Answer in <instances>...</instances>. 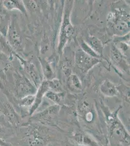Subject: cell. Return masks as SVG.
<instances>
[{
	"mask_svg": "<svg viewBox=\"0 0 130 146\" xmlns=\"http://www.w3.org/2000/svg\"><path fill=\"white\" fill-rule=\"evenodd\" d=\"M2 128H1V127L0 126V134L2 132Z\"/></svg>",
	"mask_w": 130,
	"mask_h": 146,
	"instance_id": "5bb4252c",
	"label": "cell"
},
{
	"mask_svg": "<svg viewBox=\"0 0 130 146\" xmlns=\"http://www.w3.org/2000/svg\"><path fill=\"white\" fill-rule=\"evenodd\" d=\"M0 52L8 56H15L16 52L10 46L6 37L0 33Z\"/></svg>",
	"mask_w": 130,
	"mask_h": 146,
	"instance_id": "8992f818",
	"label": "cell"
},
{
	"mask_svg": "<svg viewBox=\"0 0 130 146\" xmlns=\"http://www.w3.org/2000/svg\"><path fill=\"white\" fill-rule=\"evenodd\" d=\"M15 17H11L6 38L14 51L18 49L22 42V38Z\"/></svg>",
	"mask_w": 130,
	"mask_h": 146,
	"instance_id": "7a4b0ae2",
	"label": "cell"
},
{
	"mask_svg": "<svg viewBox=\"0 0 130 146\" xmlns=\"http://www.w3.org/2000/svg\"><path fill=\"white\" fill-rule=\"evenodd\" d=\"M117 112L109 113L107 116L106 122L109 134L111 139L122 144L129 145L130 136L125 127L117 117Z\"/></svg>",
	"mask_w": 130,
	"mask_h": 146,
	"instance_id": "6da1fadb",
	"label": "cell"
},
{
	"mask_svg": "<svg viewBox=\"0 0 130 146\" xmlns=\"http://www.w3.org/2000/svg\"><path fill=\"white\" fill-rule=\"evenodd\" d=\"M11 17L7 14H2L0 13V33L3 36H7Z\"/></svg>",
	"mask_w": 130,
	"mask_h": 146,
	"instance_id": "52a82bcc",
	"label": "cell"
},
{
	"mask_svg": "<svg viewBox=\"0 0 130 146\" xmlns=\"http://www.w3.org/2000/svg\"><path fill=\"white\" fill-rule=\"evenodd\" d=\"M101 91L107 96H114L116 95L117 91L115 87L110 82H106L101 86Z\"/></svg>",
	"mask_w": 130,
	"mask_h": 146,
	"instance_id": "ba28073f",
	"label": "cell"
},
{
	"mask_svg": "<svg viewBox=\"0 0 130 146\" xmlns=\"http://www.w3.org/2000/svg\"><path fill=\"white\" fill-rule=\"evenodd\" d=\"M0 146H10V145L7 143V142L0 136Z\"/></svg>",
	"mask_w": 130,
	"mask_h": 146,
	"instance_id": "7c38bea8",
	"label": "cell"
},
{
	"mask_svg": "<svg viewBox=\"0 0 130 146\" xmlns=\"http://www.w3.org/2000/svg\"><path fill=\"white\" fill-rule=\"evenodd\" d=\"M46 96L48 98H49V100L53 101L55 103H58L61 101L62 95L50 92L47 94Z\"/></svg>",
	"mask_w": 130,
	"mask_h": 146,
	"instance_id": "30bf717a",
	"label": "cell"
},
{
	"mask_svg": "<svg viewBox=\"0 0 130 146\" xmlns=\"http://www.w3.org/2000/svg\"><path fill=\"white\" fill-rule=\"evenodd\" d=\"M2 5L3 7L9 11L13 10H18L24 13L26 11L24 4L22 1L5 0L3 1Z\"/></svg>",
	"mask_w": 130,
	"mask_h": 146,
	"instance_id": "5b68a950",
	"label": "cell"
},
{
	"mask_svg": "<svg viewBox=\"0 0 130 146\" xmlns=\"http://www.w3.org/2000/svg\"><path fill=\"white\" fill-rule=\"evenodd\" d=\"M35 100V96L29 95L20 99L18 104L22 108H31Z\"/></svg>",
	"mask_w": 130,
	"mask_h": 146,
	"instance_id": "9c48e42d",
	"label": "cell"
},
{
	"mask_svg": "<svg viewBox=\"0 0 130 146\" xmlns=\"http://www.w3.org/2000/svg\"><path fill=\"white\" fill-rule=\"evenodd\" d=\"M49 87V84L47 82H44L42 84H41L39 89L36 93V95L35 96L34 103L29 110V115H33L35 113L36 111V110L38 109L41 104V101L42 100L43 96L47 92V91H48Z\"/></svg>",
	"mask_w": 130,
	"mask_h": 146,
	"instance_id": "277c9868",
	"label": "cell"
},
{
	"mask_svg": "<svg viewBox=\"0 0 130 146\" xmlns=\"http://www.w3.org/2000/svg\"><path fill=\"white\" fill-rule=\"evenodd\" d=\"M4 88V86H3V83L2 82V79L0 77V89H3Z\"/></svg>",
	"mask_w": 130,
	"mask_h": 146,
	"instance_id": "4fadbf2b",
	"label": "cell"
},
{
	"mask_svg": "<svg viewBox=\"0 0 130 146\" xmlns=\"http://www.w3.org/2000/svg\"><path fill=\"white\" fill-rule=\"evenodd\" d=\"M11 126L7 119L3 114V113L0 111V126L8 127Z\"/></svg>",
	"mask_w": 130,
	"mask_h": 146,
	"instance_id": "8fae6325",
	"label": "cell"
},
{
	"mask_svg": "<svg viewBox=\"0 0 130 146\" xmlns=\"http://www.w3.org/2000/svg\"><path fill=\"white\" fill-rule=\"evenodd\" d=\"M0 111L5 116L10 125H16L20 118L11 104L3 95H0Z\"/></svg>",
	"mask_w": 130,
	"mask_h": 146,
	"instance_id": "3957f363",
	"label": "cell"
}]
</instances>
